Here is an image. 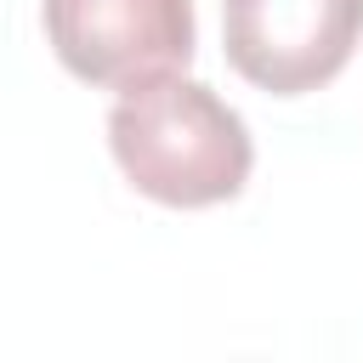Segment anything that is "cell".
I'll return each mask as SVG.
<instances>
[{
    "label": "cell",
    "mask_w": 363,
    "mask_h": 363,
    "mask_svg": "<svg viewBox=\"0 0 363 363\" xmlns=\"http://www.w3.org/2000/svg\"><path fill=\"white\" fill-rule=\"evenodd\" d=\"M45 40L57 62L102 91H130L193 62V0H45Z\"/></svg>",
    "instance_id": "obj_2"
},
{
    "label": "cell",
    "mask_w": 363,
    "mask_h": 363,
    "mask_svg": "<svg viewBox=\"0 0 363 363\" xmlns=\"http://www.w3.org/2000/svg\"><path fill=\"white\" fill-rule=\"evenodd\" d=\"M108 147L125 182L170 210H204L244 193L255 142L244 119L199 79L159 74L119 91L108 113Z\"/></svg>",
    "instance_id": "obj_1"
},
{
    "label": "cell",
    "mask_w": 363,
    "mask_h": 363,
    "mask_svg": "<svg viewBox=\"0 0 363 363\" xmlns=\"http://www.w3.org/2000/svg\"><path fill=\"white\" fill-rule=\"evenodd\" d=\"M363 40V0H221L227 62L272 96L329 85Z\"/></svg>",
    "instance_id": "obj_3"
}]
</instances>
